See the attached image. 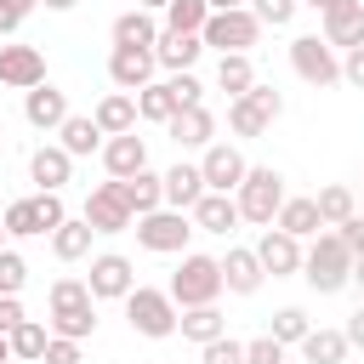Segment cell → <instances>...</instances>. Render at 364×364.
I'll return each mask as SVG.
<instances>
[{
  "mask_svg": "<svg viewBox=\"0 0 364 364\" xmlns=\"http://www.w3.org/2000/svg\"><path fill=\"white\" fill-rule=\"evenodd\" d=\"M256 256H262V267L273 273V279H290V273H301V239L296 233H284V228H267L262 233V245H256Z\"/></svg>",
  "mask_w": 364,
  "mask_h": 364,
  "instance_id": "e0dca14e",
  "label": "cell"
},
{
  "mask_svg": "<svg viewBox=\"0 0 364 364\" xmlns=\"http://www.w3.org/2000/svg\"><path fill=\"white\" fill-rule=\"evenodd\" d=\"M205 199V171L199 165H171L165 171V205L171 210H193Z\"/></svg>",
  "mask_w": 364,
  "mask_h": 364,
  "instance_id": "603a6c76",
  "label": "cell"
},
{
  "mask_svg": "<svg viewBox=\"0 0 364 364\" xmlns=\"http://www.w3.org/2000/svg\"><path fill=\"white\" fill-rule=\"evenodd\" d=\"M313 199H318V216H324V228H341V222L353 216V188H347V182H324Z\"/></svg>",
  "mask_w": 364,
  "mask_h": 364,
  "instance_id": "836d02e7",
  "label": "cell"
},
{
  "mask_svg": "<svg viewBox=\"0 0 364 364\" xmlns=\"http://www.w3.org/2000/svg\"><path fill=\"white\" fill-rule=\"evenodd\" d=\"M290 68H296L307 85H318V91L341 80V57H336V46L318 40V34H296V40H290Z\"/></svg>",
  "mask_w": 364,
  "mask_h": 364,
  "instance_id": "ba28073f",
  "label": "cell"
},
{
  "mask_svg": "<svg viewBox=\"0 0 364 364\" xmlns=\"http://www.w3.org/2000/svg\"><path fill=\"white\" fill-rule=\"evenodd\" d=\"M46 80V57L40 46H0V85L11 91H34Z\"/></svg>",
  "mask_w": 364,
  "mask_h": 364,
  "instance_id": "5bb4252c",
  "label": "cell"
},
{
  "mask_svg": "<svg viewBox=\"0 0 364 364\" xmlns=\"http://www.w3.org/2000/svg\"><path fill=\"white\" fill-rule=\"evenodd\" d=\"M165 136H171L176 148H210V142H216V119H210L205 102H193V108H176V114L165 119Z\"/></svg>",
  "mask_w": 364,
  "mask_h": 364,
  "instance_id": "2e32d148",
  "label": "cell"
},
{
  "mask_svg": "<svg viewBox=\"0 0 364 364\" xmlns=\"http://www.w3.org/2000/svg\"><path fill=\"white\" fill-rule=\"evenodd\" d=\"M28 176H34L46 193H63V182L74 176V154H68L63 142H46V148L28 154Z\"/></svg>",
  "mask_w": 364,
  "mask_h": 364,
  "instance_id": "ac0fdd59",
  "label": "cell"
},
{
  "mask_svg": "<svg viewBox=\"0 0 364 364\" xmlns=\"http://www.w3.org/2000/svg\"><path fill=\"white\" fill-rule=\"evenodd\" d=\"M233 199H239V216H245V222L273 228V216H279V205H284L290 193H284V176H279L273 165H250L245 182L233 188Z\"/></svg>",
  "mask_w": 364,
  "mask_h": 364,
  "instance_id": "7a4b0ae2",
  "label": "cell"
},
{
  "mask_svg": "<svg viewBox=\"0 0 364 364\" xmlns=\"http://www.w3.org/2000/svg\"><path fill=\"white\" fill-rule=\"evenodd\" d=\"M307 330H313V324H307V313H301V307H279L267 336H279L284 347H301V336H307Z\"/></svg>",
  "mask_w": 364,
  "mask_h": 364,
  "instance_id": "ab89813d",
  "label": "cell"
},
{
  "mask_svg": "<svg viewBox=\"0 0 364 364\" xmlns=\"http://www.w3.org/2000/svg\"><path fill=\"white\" fill-rule=\"evenodd\" d=\"M199 364H245V341L216 336V341H205V347H199Z\"/></svg>",
  "mask_w": 364,
  "mask_h": 364,
  "instance_id": "b9f144b4",
  "label": "cell"
},
{
  "mask_svg": "<svg viewBox=\"0 0 364 364\" xmlns=\"http://www.w3.org/2000/svg\"><path fill=\"white\" fill-rule=\"evenodd\" d=\"M23 119H28L34 131H57V125L68 119V91H57L51 80H40L34 91H23Z\"/></svg>",
  "mask_w": 364,
  "mask_h": 364,
  "instance_id": "9a60e30c",
  "label": "cell"
},
{
  "mask_svg": "<svg viewBox=\"0 0 364 364\" xmlns=\"http://www.w3.org/2000/svg\"><path fill=\"white\" fill-rule=\"evenodd\" d=\"M51 336H74V341L97 336V301L91 307H74V313H51Z\"/></svg>",
  "mask_w": 364,
  "mask_h": 364,
  "instance_id": "74e56055",
  "label": "cell"
},
{
  "mask_svg": "<svg viewBox=\"0 0 364 364\" xmlns=\"http://www.w3.org/2000/svg\"><path fill=\"white\" fill-rule=\"evenodd\" d=\"M347 330H307L301 336V364H341L347 358Z\"/></svg>",
  "mask_w": 364,
  "mask_h": 364,
  "instance_id": "f546056e",
  "label": "cell"
},
{
  "mask_svg": "<svg viewBox=\"0 0 364 364\" xmlns=\"http://www.w3.org/2000/svg\"><path fill=\"white\" fill-rule=\"evenodd\" d=\"M245 364H284V341H279V336H256V341H245Z\"/></svg>",
  "mask_w": 364,
  "mask_h": 364,
  "instance_id": "ee69618b",
  "label": "cell"
},
{
  "mask_svg": "<svg viewBox=\"0 0 364 364\" xmlns=\"http://www.w3.org/2000/svg\"><path fill=\"white\" fill-rule=\"evenodd\" d=\"M228 284H222V256H199V250H182V267L171 273V296L176 307H205L216 301Z\"/></svg>",
  "mask_w": 364,
  "mask_h": 364,
  "instance_id": "3957f363",
  "label": "cell"
},
{
  "mask_svg": "<svg viewBox=\"0 0 364 364\" xmlns=\"http://www.w3.org/2000/svg\"><path fill=\"white\" fill-rule=\"evenodd\" d=\"M228 125H233L239 136H262V131H267L273 119H267V114H262V108H256L250 97H233V102H228Z\"/></svg>",
  "mask_w": 364,
  "mask_h": 364,
  "instance_id": "8d00e7d4",
  "label": "cell"
},
{
  "mask_svg": "<svg viewBox=\"0 0 364 364\" xmlns=\"http://www.w3.org/2000/svg\"><path fill=\"white\" fill-rule=\"evenodd\" d=\"M353 284L364 290V256H353Z\"/></svg>",
  "mask_w": 364,
  "mask_h": 364,
  "instance_id": "11a10c76",
  "label": "cell"
},
{
  "mask_svg": "<svg viewBox=\"0 0 364 364\" xmlns=\"http://www.w3.org/2000/svg\"><path fill=\"white\" fill-rule=\"evenodd\" d=\"M34 6H40V0H0V40H6V34H17V28H23V17H28Z\"/></svg>",
  "mask_w": 364,
  "mask_h": 364,
  "instance_id": "7dc6e473",
  "label": "cell"
},
{
  "mask_svg": "<svg viewBox=\"0 0 364 364\" xmlns=\"http://www.w3.org/2000/svg\"><path fill=\"white\" fill-rule=\"evenodd\" d=\"M136 6H142V11H165L171 0H136Z\"/></svg>",
  "mask_w": 364,
  "mask_h": 364,
  "instance_id": "9f6ffc18",
  "label": "cell"
},
{
  "mask_svg": "<svg viewBox=\"0 0 364 364\" xmlns=\"http://www.w3.org/2000/svg\"><path fill=\"white\" fill-rule=\"evenodd\" d=\"M284 364H290V358H284Z\"/></svg>",
  "mask_w": 364,
  "mask_h": 364,
  "instance_id": "6125c7cd",
  "label": "cell"
},
{
  "mask_svg": "<svg viewBox=\"0 0 364 364\" xmlns=\"http://www.w3.org/2000/svg\"><path fill=\"white\" fill-rule=\"evenodd\" d=\"M6 341H11V358H40V353H46V341H51V330H46L40 318H23Z\"/></svg>",
  "mask_w": 364,
  "mask_h": 364,
  "instance_id": "d590c367",
  "label": "cell"
},
{
  "mask_svg": "<svg viewBox=\"0 0 364 364\" xmlns=\"http://www.w3.org/2000/svg\"><path fill=\"white\" fill-rule=\"evenodd\" d=\"M57 142H63L74 159H80V154H97V148H102V125H97L91 114H68V119L57 125Z\"/></svg>",
  "mask_w": 364,
  "mask_h": 364,
  "instance_id": "83f0119b",
  "label": "cell"
},
{
  "mask_svg": "<svg viewBox=\"0 0 364 364\" xmlns=\"http://www.w3.org/2000/svg\"><path fill=\"white\" fill-rule=\"evenodd\" d=\"M46 6H51V11H74L80 0H46Z\"/></svg>",
  "mask_w": 364,
  "mask_h": 364,
  "instance_id": "6f0895ef",
  "label": "cell"
},
{
  "mask_svg": "<svg viewBox=\"0 0 364 364\" xmlns=\"http://www.w3.org/2000/svg\"><path fill=\"white\" fill-rule=\"evenodd\" d=\"M102 125V136H119V131H136V91H108L91 114Z\"/></svg>",
  "mask_w": 364,
  "mask_h": 364,
  "instance_id": "cb8c5ba5",
  "label": "cell"
},
{
  "mask_svg": "<svg viewBox=\"0 0 364 364\" xmlns=\"http://www.w3.org/2000/svg\"><path fill=\"white\" fill-rule=\"evenodd\" d=\"M318 17H324V40H330L336 51L364 46V0H330Z\"/></svg>",
  "mask_w": 364,
  "mask_h": 364,
  "instance_id": "4fadbf2b",
  "label": "cell"
},
{
  "mask_svg": "<svg viewBox=\"0 0 364 364\" xmlns=\"http://www.w3.org/2000/svg\"><path fill=\"white\" fill-rule=\"evenodd\" d=\"M23 284H28V262L6 245V250H0V296H17Z\"/></svg>",
  "mask_w": 364,
  "mask_h": 364,
  "instance_id": "60d3db41",
  "label": "cell"
},
{
  "mask_svg": "<svg viewBox=\"0 0 364 364\" xmlns=\"http://www.w3.org/2000/svg\"><path fill=\"white\" fill-rule=\"evenodd\" d=\"M154 68H159L154 46H114V51H108V80H114L119 91H142V85L154 80Z\"/></svg>",
  "mask_w": 364,
  "mask_h": 364,
  "instance_id": "8fae6325",
  "label": "cell"
},
{
  "mask_svg": "<svg viewBox=\"0 0 364 364\" xmlns=\"http://www.w3.org/2000/svg\"><path fill=\"white\" fill-rule=\"evenodd\" d=\"M6 358H11V341H6V336H0V364H6Z\"/></svg>",
  "mask_w": 364,
  "mask_h": 364,
  "instance_id": "680465c9",
  "label": "cell"
},
{
  "mask_svg": "<svg viewBox=\"0 0 364 364\" xmlns=\"http://www.w3.org/2000/svg\"><path fill=\"white\" fill-rule=\"evenodd\" d=\"M136 245L142 250H159V256H182L188 250V239L199 233L193 228V216L188 210H171V205H159V210H148V216H136Z\"/></svg>",
  "mask_w": 364,
  "mask_h": 364,
  "instance_id": "5b68a950",
  "label": "cell"
},
{
  "mask_svg": "<svg viewBox=\"0 0 364 364\" xmlns=\"http://www.w3.org/2000/svg\"><path fill=\"white\" fill-rule=\"evenodd\" d=\"M102 165H108V176H136V171H148V142L136 131H119L102 142Z\"/></svg>",
  "mask_w": 364,
  "mask_h": 364,
  "instance_id": "44dd1931",
  "label": "cell"
},
{
  "mask_svg": "<svg viewBox=\"0 0 364 364\" xmlns=\"http://www.w3.org/2000/svg\"><path fill=\"white\" fill-rule=\"evenodd\" d=\"M171 114H176V91H171V80H148V85L136 91V119L165 125Z\"/></svg>",
  "mask_w": 364,
  "mask_h": 364,
  "instance_id": "d6a6232c",
  "label": "cell"
},
{
  "mask_svg": "<svg viewBox=\"0 0 364 364\" xmlns=\"http://www.w3.org/2000/svg\"><path fill=\"white\" fill-rule=\"evenodd\" d=\"M23 318H28V313H23V301H17V296H0V336H11Z\"/></svg>",
  "mask_w": 364,
  "mask_h": 364,
  "instance_id": "f907efd6",
  "label": "cell"
},
{
  "mask_svg": "<svg viewBox=\"0 0 364 364\" xmlns=\"http://www.w3.org/2000/svg\"><path fill=\"white\" fill-rule=\"evenodd\" d=\"M336 233H341V245H347L353 256H364V216H358V210H353V216H347Z\"/></svg>",
  "mask_w": 364,
  "mask_h": 364,
  "instance_id": "681fc988",
  "label": "cell"
},
{
  "mask_svg": "<svg viewBox=\"0 0 364 364\" xmlns=\"http://www.w3.org/2000/svg\"><path fill=\"white\" fill-rule=\"evenodd\" d=\"M301 279L318 296H336V290L353 284V250L341 245V233H313V245L301 256Z\"/></svg>",
  "mask_w": 364,
  "mask_h": 364,
  "instance_id": "6da1fadb",
  "label": "cell"
},
{
  "mask_svg": "<svg viewBox=\"0 0 364 364\" xmlns=\"http://www.w3.org/2000/svg\"><path fill=\"white\" fill-rule=\"evenodd\" d=\"M63 216H68V210H63V199L40 188V193H28V199H11L0 222H6V233H11V239H40V233H57V228H63Z\"/></svg>",
  "mask_w": 364,
  "mask_h": 364,
  "instance_id": "8992f818",
  "label": "cell"
},
{
  "mask_svg": "<svg viewBox=\"0 0 364 364\" xmlns=\"http://www.w3.org/2000/svg\"><path fill=\"white\" fill-rule=\"evenodd\" d=\"M301 6H318V11H324V6H330V0H301Z\"/></svg>",
  "mask_w": 364,
  "mask_h": 364,
  "instance_id": "94428289",
  "label": "cell"
},
{
  "mask_svg": "<svg viewBox=\"0 0 364 364\" xmlns=\"http://www.w3.org/2000/svg\"><path fill=\"white\" fill-rule=\"evenodd\" d=\"M210 23V0H171L165 6V28H176V34H199Z\"/></svg>",
  "mask_w": 364,
  "mask_h": 364,
  "instance_id": "e575fe53",
  "label": "cell"
},
{
  "mask_svg": "<svg viewBox=\"0 0 364 364\" xmlns=\"http://www.w3.org/2000/svg\"><path fill=\"white\" fill-rule=\"evenodd\" d=\"M273 228H284V233H296V239H313V233L324 228L318 199H284V205H279V216H273Z\"/></svg>",
  "mask_w": 364,
  "mask_h": 364,
  "instance_id": "f1b7e54d",
  "label": "cell"
},
{
  "mask_svg": "<svg viewBox=\"0 0 364 364\" xmlns=\"http://www.w3.org/2000/svg\"><path fill=\"white\" fill-rule=\"evenodd\" d=\"M347 341H353V347H364V307L347 318Z\"/></svg>",
  "mask_w": 364,
  "mask_h": 364,
  "instance_id": "f5cc1de1",
  "label": "cell"
},
{
  "mask_svg": "<svg viewBox=\"0 0 364 364\" xmlns=\"http://www.w3.org/2000/svg\"><path fill=\"white\" fill-rule=\"evenodd\" d=\"M159 34H165V28H159V23H154V17L142 11V6H136V11H119V17H114V46H154Z\"/></svg>",
  "mask_w": 364,
  "mask_h": 364,
  "instance_id": "1f68e13d",
  "label": "cell"
},
{
  "mask_svg": "<svg viewBox=\"0 0 364 364\" xmlns=\"http://www.w3.org/2000/svg\"><path fill=\"white\" fill-rule=\"evenodd\" d=\"M97 296H91V284L85 279H57L51 284V313H74V307H91Z\"/></svg>",
  "mask_w": 364,
  "mask_h": 364,
  "instance_id": "f35d334b",
  "label": "cell"
},
{
  "mask_svg": "<svg viewBox=\"0 0 364 364\" xmlns=\"http://www.w3.org/2000/svg\"><path fill=\"white\" fill-rule=\"evenodd\" d=\"M176 330L188 336V341H216V336H228V318H222V307L216 301H205V307H182V318H176Z\"/></svg>",
  "mask_w": 364,
  "mask_h": 364,
  "instance_id": "4316f807",
  "label": "cell"
},
{
  "mask_svg": "<svg viewBox=\"0 0 364 364\" xmlns=\"http://www.w3.org/2000/svg\"><path fill=\"white\" fill-rule=\"evenodd\" d=\"M40 364H85V358H80V341L74 336H51L46 353H40Z\"/></svg>",
  "mask_w": 364,
  "mask_h": 364,
  "instance_id": "f6af8a7d",
  "label": "cell"
},
{
  "mask_svg": "<svg viewBox=\"0 0 364 364\" xmlns=\"http://www.w3.org/2000/svg\"><path fill=\"white\" fill-rule=\"evenodd\" d=\"M262 279H267V267H262V256H256V250L233 245V250L222 256V284H228L233 296H256V290H262Z\"/></svg>",
  "mask_w": 364,
  "mask_h": 364,
  "instance_id": "ffe728a7",
  "label": "cell"
},
{
  "mask_svg": "<svg viewBox=\"0 0 364 364\" xmlns=\"http://www.w3.org/2000/svg\"><path fill=\"white\" fill-rule=\"evenodd\" d=\"M6 239H11V233H6V222H0V250H6Z\"/></svg>",
  "mask_w": 364,
  "mask_h": 364,
  "instance_id": "91938a15",
  "label": "cell"
},
{
  "mask_svg": "<svg viewBox=\"0 0 364 364\" xmlns=\"http://www.w3.org/2000/svg\"><path fill=\"white\" fill-rule=\"evenodd\" d=\"M199 171H205V188H210V193H233L250 165H245V154H239L233 142H210L205 159H199Z\"/></svg>",
  "mask_w": 364,
  "mask_h": 364,
  "instance_id": "7c38bea8",
  "label": "cell"
},
{
  "mask_svg": "<svg viewBox=\"0 0 364 364\" xmlns=\"http://www.w3.org/2000/svg\"><path fill=\"white\" fill-rule=\"evenodd\" d=\"M341 80H347V85H358V91H364V46H353V51H347V57H341Z\"/></svg>",
  "mask_w": 364,
  "mask_h": 364,
  "instance_id": "816d5d0a",
  "label": "cell"
},
{
  "mask_svg": "<svg viewBox=\"0 0 364 364\" xmlns=\"http://www.w3.org/2000/svg\"><path fill=\"white\" fill-rule=\"evenodd\" d=\"M91 239H97V228L85 216H63V228L51 233V250H57V262H80V256H91Z\"/></svg>",
  "mask_w": 364,
  "mask_h": 364,
  "instance_id": "484cf974",
  "label": "cell"
},
{
  "mask_svg": "<svg viewBox=\"0 0 364 364\" xmlns=\"http://www.w3.org/2000/svg\"><path fill=\"white\" fill-rule=\"evenodd\" d=\"M250 11L262 17V28H267V23H273V28H284V23L301 11V0H250Z\"/></svg>",
  "mask_w": 364,
  "mask_h": 364,
  "instance_id": "7bdbcfd3",
  "label": "cell"
},
{
  "mask_svg": "<svg viewBox=\"0 0 364 364\" xmlns=\"http://www.w3.org/2000/svg\"><path fill=\"white\" fill-rule=\"evenodd\" d=\"M233 6H250V0H210V11H233Z\"/></svg>",
  "mask_w": 364,
  "mask_h": 364,
  "instance_id": "db71d44e",
  "label": "cell"
},
{
  "mask_svg": "<svg viewBox=\"0 0 364 364\" xmlns=\"http://www.w3.org/2000/svg\"><path fill=\"white\" fill-rule=\"evenodd\" d=\"M216 85H222L228 97H245V91L256 85V63H250V51H222V63H216Z\"/></svg>",
  "mask_w": 364,
  "mask_h": 364,
  "instance_id": "4dcf8cb0",
  "label": "cell"
},
{
  "mask_svg": "<svg viewBox=\"0 0 364 364\" xmlns=\"http://www.w3.org/2000/svg\"><path fill=\"white\" fill-rule=\"evenodd\" d=\"M85 284H91V296L97 301H125L131 290H136V267H131V256H91V273H85Z\"/></svg>",
  "mask_w": 364,
  "mask_h": 364,
  "instance_id": "30bf717a",
  "label": "cell"
},
{
  "mask_svg": "<svg viewBox=\"0 0 364 364\" xmlns=\"http://www.w3.org/2000/svg\"><path fill=\"white\" fill-rule=\"evenodd\" d=\"M114 182H119V193H125V205H131L136 216H148V210H159V205H165V176H154V171L114 176Z\"/></svg>",
  "mask_w": 364,
  "mask_h": 364,
  "instance_id": "d4e9b609",
  "label": "cell"
},
{
  "mask_svg": "<svg viewBox=\"0 0 364 364\" xmlns=\"http://www.w3.org/2000/svg\"><path fill=\"white\" fill-rule=\"evenodd\" d=\"M125 318H131V330H136V336L165 341V336H176L182 307H176V296H171V290H148V284H136V290L125 296Z\"/></svg>",
  "mask_w": 364,
  "mask_h": 364,
  "instance_id": "277c9868",
  "label": "cell"
},
{
  "mask_svg": "<svg viewBox=\"0 0 364 364\" xmlns=\"http://www.w3.org/2000/svg\"><path fill=\"white\" fill-rule=\"evenodd\" d=\"M97 233H131L136 228V210L125 205V193H119V182H97L91 193H85V210H80Z\"/></svg>",
  "mask_w": 364,
  "mask_h": 364,
  "instance_id": "9c48e42d",
  "label": "cell"
},
{
  "mask_svg": "<svg viewBox=\"0 0 364 364\" xmlns=\"http://www.w3.org/2000/svg\"><path fill=\"white\" fill-rule=\"evenodd\" d=\"M199 34H205V46H216V51H250V46L262 40V17H256L250 6L210 11V23H205Z\"/></svg>",
  "mask_w": 364,
  "mask_h": 364,
  "instance_id": "52a82bcc",
  "label": "cell"
},
{
  "mask_svg": "<svg viewBox=\"0 0 364 364\" xmlns=\"http://www.w3.org/2000/svg\"><path fill=\"white\" fill-rule=\"evenodd\" d=\"M199 51H205V34H176V28H165V34L154 40V57H159V68H171V74L193 68V63H199Z\"/></svg>",
  "mask_w": 364,
  "mask_h": 364,
  "instance_id": "7402d4cb",
  "label": "cell"
},
{
  "mask_svg": "<svg viewBox=\"0 0 364 364\" xmlns=\"http://www.w3.org/2000/svg\"><path fill=\"white\" fill-rule=\"evenodd\" d=\"M171 91H176V108H193V102H205V85L193 80V68L171 74Z\"/></svg>",
  "mask_w": 364,
  "mask_h": 364,
  "instance_id": "bcb514c9",
  "label": "cell"
},
{
  "mask_svg": "<svg viewBox=\"0 0 364 364\" xmlns=\"http://www.w3.org/2000/svg\"><path fill=\"white\" fill-rule=\"evenodd\" d=\"M188 216H193V228H199V233H222V239L245 222V216H239V199H233V193H210V188H205V199H199Z\"/></svg>",
  "mask_w": 364,
  "mask_h": 364,
  "instance_id": "d6986e66",
  "label": "cell"
},
{
  "mask_svg": "<svg viewBox=\"0 0 364 364\" xmlns=\"http://www.w3.org/2000/svg\"><path fill=\"white\" fill-rule=\"evenodd\" d=\"M245 97H250V102H256V108H262V114H267V119H279V114H284V97H279V91H273V85H262V80H256V85H250V91H245Z\"/></svg>",
  "mask_w": 364,
  "mask_h": 364,
  "instance_id": "c3c4849f",
  "label": "cell"
}]
</instances>
